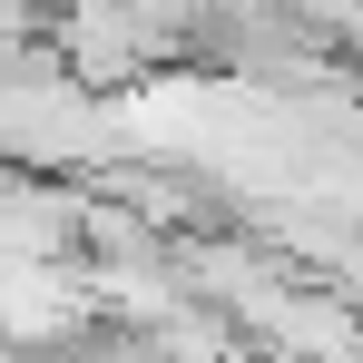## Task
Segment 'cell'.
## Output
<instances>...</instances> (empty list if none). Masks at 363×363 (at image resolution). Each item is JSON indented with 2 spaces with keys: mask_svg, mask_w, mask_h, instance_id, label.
Segmentation results:
<instances>
[{
  "mask_svg": "<svg viewBox=\"0 0 363 363\" xmlns=\"http://www.w3.org/2000/svg\"><path fill=\"white\" fill-rule=\"evenodd\" d=\"M40 40H50V60H60L89 99L138 89V79H157V69L177 60V40H167V30H147V20L118 10V0H60V10L40 20Z\"/></svg>",
  "mask_w": 363,
  "mask_h": 363,
  "instance_id": "6da1fadb",
  "label": "cell"
}]
</instances>
